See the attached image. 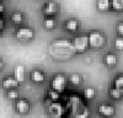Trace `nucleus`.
<instances>
[{
  "label": "nucleus",
  "mask_w": 123,
  "mask_h": 118,
  "mask_svg": "<svg viewBox=\"0 0 123 118\" xmlns=\"http://www.w3.org/2000/svg\"><path fill=\"white\" fill-rule=\"evenodd\" d=\"M87 38H89V46L91 48H102L106 43V38L105 36L102 35V32L100 31H91L89 35H87Z\"/></svg>",
  "instance_id": "1"
},
{
  "label": "nucleus",
  "mask_w": 123,
  "mask_h": 118,
  "mask_svg": "<svg viewBox=\"0 0 123 118\" xmlns=\"http://www.w3.org/2000/svg\"><path fill=\"white\" fill-rule=\"evenodd\" d=\"M89 38L86 35H81L74 38L73 41V49L78 53H84L86 49L89 48Z\"/></svg>",
  "instance_id": "2"
},
{
  "label": "nucleus",
  "mask_w": 123,
  "mask_h": 118,
  "mask_svg": "<svg viewBox=\"0 0 123 118\" xmlns=\"http://www.w3.org/2000/svg\"><path fill=\"white\" fill-rule=\"evenodd\" d=\"M65 86H67V77L63 74H57L53 76V79H52V88L53 90H55L60 94L65 90Z\"/></svg>",
  "instance_id": "3"
},
{
  "label": "nucleus",
  "mask_w": 123,
  "mask_h": 118,
  "mask_svg": "<svg viewBox=\"0 0 123 118\" xmlns=\"http://www.w3.org/2000/svg\"><path fill=\"white\" fill-rule=\"evenodd\" d=\"M15 35H16V37L18 39H21V41H31V39L35 37L33 30L30 28V27H21V28H18Z\"/></svg>",
  "instance_id": "4"
},
{
  "label": "nucleus",
  "mask_w": 123,
  "mask_h": 118,
  "mask_svg": "<svg viewBox=\"0 0 123 118\" xmlns=\"http://www.w3.org/2000/svg\"><path fill=\"white\" fill-rule=\"evenodd\" d=\"M58 11V5L54 3V1H48L44 4L43 6V14L47 16V17H52L57 14Z\"/></svg>",
  "instance_id": "5"
},
{
  "label": "nucleus",
  "mask_w": 123,
  "mask_h": 118,
  "mask_svg": "<svg viewBox=\"0 0 123 118\" xmlns=\"http://www.w3.org/2000/svg\"><path fill=\"white\" fill-rule=\"evenodd\" d=\"M98 113L104 117H112L115 114V107L112 105H107V103L100 105L98 106Z\"/></svg>",
  "instance_id": "6"
},
{
  "label": "nucleus",
  "mask_w": 123,
  "mask_h": 118,
  "mask_svg": "<svg viewBox=\"0 0 123 118\" xmlns=\"http://www.w3.org/2000/svg\"><path fill=\"white\" fill-rule=\"evenodd\" d=\"M49 113L54 118H59L62 116V113H63V107L58 102H52L49 105Z\"/></svg>",
  "instance_id": "7"
},
{
  "label": "nucleus",
  "mask_w": 123,
  "mask_h": 118,
  "mask_svg": "<svg viewBox=\"0 0 123 118\" xmlns=\"http://www.w3.org/2000/svg\"><path fill=\"white\" fill-rule=\"evenodd\" d=\"M16 111L18 113H26L30 111V103L27 100H25V98H18V100L16 101Z\"/></svg>",
  "instance_id": "8"
},
{
  "label": "nucleus",
  "mask_w": 123,
  "mask_h": 118,
  "mask_svg": "<svg viewBox=\"0 0 123 118\" xmlns=\"http://www.w3.org/2000/svg\"><path fill=\"white\" fill-rule=\"evenodd\" d=\"M18 81L15 79V76H6L4 80H3V86L5 87V88H15V87H17L18 86Z\"/></svg>",
  "instance_id": "9"
},
{
  "label": "nucleus",
  "mask_w": 123,
  "mask_h": 118,
  "mask_svg": "<svg viewBox=\"0 0 123 118\" xmlns=\"http://www.w3.org/2000/svg\"><path fill=\"white\" fill-rule=\"evenodd\" d=\"M79 27H80V22L76 18H69L65 22V28L69 32H76Z\"/></svg>",
  "instance_id": "10"
},
{
  "label": "nucleus",
  "mask_w": 123,
  "mask_h": 118,
  "mask_svg": "<svg viewBox=\"0 0 123 118\" xmlns=\"http://www.w3.org/2000/svg\"><path fill=\"white\" fill-rule=\"evenodd\" d=\"M96 7L101 12L108 11V10L111 9V0H97L96 1Z\"/></svg>",
  "instance_id": "11"
},
{
  "label": "nucleus",
  "mask_w": 123,
  "mask_h": 118,
  "mask_svg": "<svg viewBox=\"0 0 123 118\" xmlns=\"http://www.w3.org/2000/svg\"><path fill=\"white\" fill-rule=\"evenodd\" d=\"M14 76L18 83H22L25 80V68L22 65H17L14 70Z\"/></svg>",
  "instance_id": "12"
},
{
  "label": "nucleus",
  "mask_w": 123,
  "mask_h": 118,
  "mask_svg": "<svg viewBox=\"0 0 123 118\" xmlns=\"http://www.w3.org/2000/svg\"><path fill=\"white\" fill-rule=\"evenodd\" d=\"M104 63L107 66H113L117 64V55L115 53H107L104 58Z\"/></svg>",
  "instance_id": "13"
},
{
  "label": "nucleus",
  "mask_w": 123,
  "mask_h": 118,
  "mask_svg": "<svg viewBox=\"0 0 123 118\" xmlns=\"http://www.w3.org/2000/svg\"><path fill=\"white\" fill-rule=\"evenodd\" d=\"M31 79L35 83H43L44 81V74L41 70H33L31 73Z\"/></svg>",
  "instance_id": "14"
},
{
  "label": "nucleus",
  "mask_w": 123,
  "mask_h": 118,
  "mask_svg": "<svg viewBox=\"0 0 123 118\" xmlns=\"http://www.w3.org/2000/svg\"><path fill=\"white\" fill-rule=\"evenodd\" d=\"M113 86L117 88V90H119L123 95V75H118L115 77V81H113Z\"/></svg>",
  "instance_id": "15"
},
{
  "label": "nucleus",
  "mask_w": 123,
  "mask_h": 118,
  "mask_svg": "<svg viewBox=\"0 0 123 118\" xmlns=\"http://www.w3.org/2000/svg\"><path fill=\"white\" fill-rule=\"evenodd\" d=\"M111 9L115 11H123V0H111Z\"/></svg>",
  "instance_id": "16"
},
{
  "label": "nucleus",
  "mask_w": 123,
  "mask_h": 118,
  "mask_svg": "<svg viewBox=\"0 0 123 118\" xmlns=\"http://www.w3.org/2000/svg\"><path fill=\"white\" fill-rule=\"evenodd\" d=\"M43 26L47 30H53L55 27V21L53 17H46V20L43 21Z\"/></svg>",
  "instance_id": "17"
},
{
  "label": "nucleus",
  "mask_w": 123,
  "mask_h": 118,
  "mask_svg": "<svg viewBox=\"0 0 123 118\" xmlns=\"http://www.w3.org/2000/svg\"><path fill=\"white\" fill-rule=\"evenodd\" d=\"M69 83L73 85H80L83 83V79H81V76L79 74H71L69 76Z\"/></svg>",
  "instance_id": "18"
},
{
  "label": "nucleus",
  "mask_w": 123,
  "mask_h": 118,
  "mask_svg": "<svg viewBox=\"0 0 123 118\" xmlns=\"http://www.w3.org/2000/svg\"><path fill=\"white\" fill-rule=\"evenodd\" d=\"M11 20H12V22H14V24L18 25V24H21V22H22L24 16H22V14H21V12L16 11V12H14V14L11 15Z\"/></svg>",
  "instance_id": "19"
},
{
  "label": "nucleus",
  "mask_w": 123,
  "mask_h": 118,
  "mask_svg": "<svg viewBox=\"0 0 123 118\" xmlns=\"http://www.w3.org/2000/svg\"><path fill=\"white\" fill-rule=\"evenodd\" d=\"M110 95H111L112 98H116V100H121V98H122V92L119 90H117L115 86L110 90Z\"/></svg>",
  "instance_id": "20"
},
{
  "label": "nucleus",
  "mask_w": 123,
  "mask_h": 118,
  "mask_svg": "<svg viewBox=\"0 0 123 118\" xmlns=\"http://www.w3.org/2000/svg\"><path fill=\"white\" fill-rule=\"evenodd\" d=\"M48 98L52 102H57L58 98H59V92L52 88V90H49V92H48Z\"/></svg>",
  "instance_id": "21"
},
{
  "label": "nucleus",
  "mask_w": 123,
  "mask_h": 118,
  "mask_svg": "<svg viewBox=\"0 0 123 118\" xmlns=\"http://www.w3.org/2000/svg\"><path fill=\"white\" fill-rule=\"evenodd\" d=\"M84 96L85 98H94L95 97V88H92V87H89V88H85V91H84Z\"/></svg>",
  "instance_id": "22"
},
{
  "label": "nucleus",
  "mask_w": 123,
  "mask_h": 118,
  "mask_svg": "<svg viewBox=\"0 0 123 118\" xmlns=\"http://www.w3.org/2000/svg\"><path fill=\"white\" fill-rule=\"evenodd\" d=\"M115 47L117 49H123V37H117L115 39Z\"/></svg>",
  "instance_id": "23"
},
{
  "label": "nucleus",
  "mask_w": 123,
  "mask_h": 118,
  "mask_svg": "<svg viewBox=\"0 0 123 118\" xmlns=\"http://www.w3.org/2000/svg\"><path fill=\"white\" fill-rule=\"evenodd\" d=\"M7 97L9 98H17L18 97L17 90H15V88H10V90L7 91Z\"/></svg>",
  "instance_id": "24"
},
{
  "label": "nucleus",
  "mask_w": 123,
  "mask_h": 118,
  "mask_svg": "<svg viewBox=\"0 0 123 118\" xmlns=\"http://www.w3.org/2000/svg\"><path fill=\"white\" fill-rule=\"evenodd\" d=\"M116 32L119 37H123V22H118L116 26Z\"/></svg>",
  "instance_id": "25"
},
{
  "label": "nucleus",
  "mask_w": 123,
  "mask_h": 118,
  "mask_svg": "<svg viewBox=\"0 0 123 118\" xmlns=\"http://www.w3.org/2000/svg\"><path fill=\"white\" fill-rule=\"evenodd\" d=\"M4 12V5L1 4V3H0V15H1Z\"/></svg>",
  "instance_id": "26"
},
{
  "label": "nucleus",
  "mask_w": 123,
  "mask_h": 118,
  "mask_svg": "<svg viewBox=\"0 0 123 118\" xmlns=\"http://www.w3.org/2000/svg\"><path fill=\"white\" fill-rule=\"evenodd\" d=\"M3 26H4V24H3V20H1V17H0V30L3 28Z\"/></svg>",
  "instance_id": "27"
},
{
  "label": "nucleus",
  "mask_w": 123,
  "mask_h": 118,
  "mask_svg": "<svg viewBox=\"0 0 123 118\" xmlns=\"http://www.w3.org/2000/svg\"><path fill=\"white\" fill-rule=\"evenodd\" d=\"M3 66H4V63H3V60H1V59H0V70L3 69Z\"/></svg>",
  "instance_id": "28"
}]
</instances>
